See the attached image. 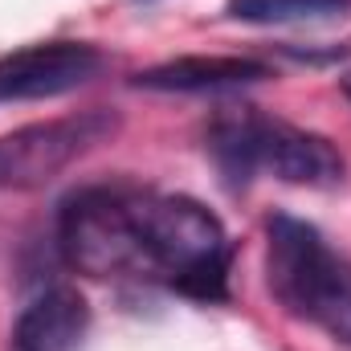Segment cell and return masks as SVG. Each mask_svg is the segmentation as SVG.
I'll return each instance as SVG.
<instances>
[{
  "label": "cell",
  "mask_w": 351,
  "mask_h": 351,
  "mask_svg": "<svg viewBox=\"0 0 351 351\" xmlns=\"http://www.w3.org/2000/svg\"><path fill=\"white\" fill-rule=\"evenodd\" d=\"M135 278L164 282L196 302H221L229 294L233 245L217 213L192 196L131 188Z\"/></svg>",
  "instance_id": "6da1fadb"
},
{
  "label": "cell",
  "mask_w": 351,
  "mask_h": 351,
  "mask_svg": "<svg viewBox=\"0 0 351 351\" xmlns=\"http://www.w3.org/2000/svg\"><path fill=\"white\" fill-rule=\"evenodd\" d=\"M204 147L229 188H245L258 172L298 188H339L348 176V164L331 139L282 119H265L254 106L221 110Z\"/></svg>",
  "instance_id": "7a4b0ae2"
},
{
  "label": "cell",
  "mask_w": 351,
  "mask_h": 351,
  "mask_svg": "<svg viewBox=\"0 0 351 351\" xmlns=\"http://www.w3.org/2000/svg\"><path fill=\"white\" fill-rule=\"evenodd\" d=\"M265 282L294 315L351 348V258L290 213L265 221Z\"/></svg>",
  "instance_id": "3957f363"
},
{
  "label": "cell",
  "mask_w": 351,
  "mask_h": 351,
  "mask_svg": "<svg viewBox=\"0 0 351 351\" xmlns=\"http://www.w3.org/2000/svg\"><path fill=\"white\" fill-rule=\"evenodd\" d=\"M58 250L78 274L135 278L131 184H94L70 192L58 208Z\"/></svg>",
  "instance_id": "277c9868"
},
{
  "label": "cell",
  "mask_w": 351,
  "mask_h": 351,
  "mask_svg": "<svg viewBox=\"0 0 351 351\" xmlns=\"http://www.w3.org/2000/svg\"><path fill=\"white\" fill-rule=\"evenodd\" d=\"M119 131V114L82 110L49 123H29L12 135H0V192H29L78 164L86 152Z\"/></svg>",
  "instance_id": "5b68a950"
},
{
  "label": "cell",
  "mask_w": 351,
  "mask_h": 351,
  "mask_svg": "<svg viewBox=\"0 0 351 351\" xmlns=\"http://www.w3.org/2000/svg\"><path fill=\"white\" fill-rule=\"evenodd\" d=\"M102 70V49L90 41H41L0 58V102L58 98L86 86Z\"/></svg>",
  "instance_id": "8992f818"
},
{
  "label": "cell",
  "mask_w": 351,
  "mask_h": 351,
  "mask_svg": "<svg viewBox=\"0 0 351 351\" xmlns=\"http://www.w3.org/2000/svg\"><path fill=\"white\" fill-rule=\"evenodd\" d=\"M90 335V306L74 286L41 290L12 323L8 351H82Z\"/></svg>",
  "instance_id": "52a82bcc"
},
{
  "label": "cell",
  "mask_w": 351,
  "mask_h": 351,
  "mask_svg": "<svg viewBox=\"0 0 351 351\" xmlns=\"http://www.w3.org/2000/svg\"><path fill=\"white\" fill-rule=\"evenodd\" d=\"M274 78V70L258 58H172L152 70H139L131 82L160 94H221V90L254 86Z\"/></svg>",
  "instance_id": "ba28073f"
},
{
  "label": "cell",
  "mask_w": 351,
  "mask_h": 351,
  "mask_svg": "<svg viewBox=\"0 0 351 351\" xmlns=\"http://www.w3.org/2000/svg\"><path fill=\"white\" fill-rule=\"evenodd\" d=\"M225 12L245 25H311L348 16L351 0H229Z\"/></svg>",
  "instance_id": "9c48e42d"
},
{
  "label": "cell",
  "mask_w": 351,
  "mask_h": 351,
  "mask_svg": "<svg viewBox=\"0 0 351 351\" xmlns=\"http://www.w3.org/2000/svg\"><path fill=\"white\" fill-rule=\"evenodd\" d=\"M339 82H343V94H348V98H351V74H343Z\"/></svg>",
  "instance_id": "30bf717a"
}]
</instances>
